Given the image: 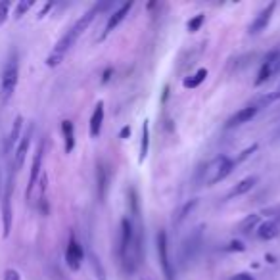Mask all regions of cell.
Segmentation results:
<instances>
[{
  "label": "cell",
  "instance_id": "obj_23",
  "mask_svg": "<svg viewBox=\"0 0 280 280\" xmlns=\"http://www.w3.org/2000/svg\"><path fill=\"white\" fill-rule=\"evenodd\" d=\"M257 223H259V215L257 213H252V215H248L246 219L238 225V232H242V234H248L250 231H254L257 227Z\"/></svg>",
  "mask_w": 280,
  "mask_h": 280
},
{
  "label": "cell",
  "instance_id": "obj_9",
  "mask_svg": "<svg viewBox=\"0 0 280 280\" xmlns=\"http://www.w3.org/2000/svg\"><path fill=\"white\" fill-rule=\"evenodd\" d=\"M31 138H33V125H29V129L19 136V142H17L15 152H13V163H12L13 173L21 169L25 158H27V152H29V146H31Z\"/></svg>",
  "mask_w": 280,
  "mask_h": 280
},
{
  "label": "cell",
  "instance_id": "obj_28",
  "mask_svg": "<svg viewBox=\"0 0 280 280\" xmlns=\"http://www.w3.org/2000/svg\"><path fill=\"white\" fill-rule=\"evenodd\" d=\"M10 2L8 0H4V2H0V25L6 21V17H8V10H10Z\"/></svg>",
  "mask_w": 280,
  "mask_h": 280
},
{
  "label": "cell",
  "instance_id": "obj_24",
  "mask_svg": "<svg viewBox=\"0 0 280 280\" xmlns=\"http://www.w3.org/2000/svg\"><path fill=\"white\" fill-rule=\"evenodd\" d=\"M206 77H207V69H198L190 79H184V86L186 88H196V86H200L206 81Z\"/></svg>",
  "mask_w": 280,
  "mask_h": 280
},
{
  "label": "cell",
  "instance_id": "obj_3",
  "mask_svg": "<svg viewBox=\"0 0 280 280\" xmlns=\"http://www.w3.org/2000/svg\"><path fill=\"white\" fill-rule=\"evenodd\" d=\"M232 169H234V159H231L229 156H217L206 165L204 175H202V183L206 186H213V184L221 183L223 179H227Z\"/></svg>",
  "mask_w": 280,
  "mask_h": 280
},
{
  "label": "cell",
  "instance_id": "obj_10",
  "mask_svg": "<svg viewBox=\"0 0 280 280\" xmlns=\"http://www.w3.org/2000/svg\"><path fill=\"white\" fill-rule=\"evenodd\" d=\"M279 61H280V48H275L273 52H269L267 56H265V60H263V63H261L259 73H257L256 86L263 85L265 81H269L271 75L277 73V65H279Z\"/></svg>",
  "mask_w": 280,
  "mask_h": 280
},
{
  "label": "cell",
  "instance_id": "obj_25",
  "mask_svg": "<svg viewBox=\"0 0 280 280\" xmlns=\"http://www.w3.org/2000/svg\"><path fill=\"white\" fill-rule=\"evenodd\" d=\"M204 21H206V15H204V13H198L196 17H192V19L188 21V31H190V33L200 31V27L204 25Z\"/></svg>",
  "mask_w": 280,
  "mask_h": 280
},
{
  "label": "cell",
  "instance_id": "obj_21",
  "mask_svg": "<svg viewBox=\"0 0 280 280\" xmlns=\"http://www.w3.org/2000/svg\"><path fill=\"white\" fill-rule=\"evenodd\" d=\"M279 98H280V81H279V85L275 86L271 92H267L265 96L259 98V100H257V104H254V106H256L257 110H261V108H265V106H271L273 102H277Z\"/></svg>",
  "mask_w": 280,
  "mask_h": 280
},
{
  "label": "cell",
  "instance_id": "obj_4",
  "mask_svg": "<svg viewBox=\"0 0 280 280\" xmlns=\"http://www.w3.org/2000/svg\"><path fill=\"white\" fill-rule=\"evenodd\" d=\"M17 79H19V61H17V54H13L8 60L4 71H2V79H0V98L2 102H8L15 92L17 86Z\"/></svg>",
  "mask_w": 280,
  "mask_h": 280
},
{
  "label": "cell",
  "instance_id": "obj_8",
  "mask_svg": "<svg viewBox=\"0 0 280 280\" xmlns=\"http://www.w3.org/2000/svg\"><path fill=\"white\" fill-rule=\"evenodd\" d=\"M42 156H44V142H40L33 156V165H31V173H29V183H27V190H25V196L27 200H31V196L35 192V186H37V181L40 177V171H42Z\"/></svg>",
  "mask_w": 280,
  "mask_h": 280
},
{
  "label": "cell",
  "instance_id": "obj_14",
  "mask_svg": "<svg viewBox=\"0 0 280 280\" xmlns=\"http://www.w3.org/2000/svg\"><path fill=\"white\" fill-rule=\"evenodd\" d=\"M96 183H98V196L104 202V198L108 194V186H110V169L106 163H98L96 165Z\"/></svg>",
  "mask_w": 280,
  "mask_h": 280
},
{
  "label": "cell",
  "instance_id": "obj_1",
  "mask_svg": "<svg viewBox=\"0 0 280 280\" xmlns=\"http://www.w3.org/2000/svg\"><path fill=\"white\" fill-rule=\"evenodd\" d=\"M119 259L123 271L133 275L142 261V227L134 225L131 219L121 221V234H119Z\"/></svg>",
  "mask_w": 280,
  "mask_h": 280
},
{
  "label": "cell",
  "instance_id": "obj_18",
  "mask_svg": "<svg viewBox=\"0 0 280 280\" xmlns=\"http://www.w3.org/2000/svg\"><path fill=\"white\" fill-rule=\"evenodd\" d=\"M21 127H23V117L17 115V117L13 119L10 134H8V138H6V152H10V150L13 148V144L17 146V142H19V134H21Z\"/></svg>",
  "mask_w": 280,
  "mask_h": 280
},
{
  "label": "cell",
  "instance_id": "obj_33",
  "mask_svg": "<svg viewBox=\"0 0 280 280\" xmlns=\"http://www.w3.org/2000/svg\"><path fill=\"white\" fill-rule=\"evenodd\" d=\"M277 73H280V61H279V65H277Z\"/></svg>",
  "mask_w": 280,
  "mask_h": 280
},
{
  "label": "cell",
  "instance_id": "obj_7",
  "mask_svg": "<svg viewBox=\"0 0 280 280\" xmlns=\"http://www.w3.org/2000/svg\"><path fill=\"white\" fill-rule=\"evenodd\" d=\"M12 188H13V171H10L6 179V190L2 198V223H4V236L10 234L12 229Z\"/></svg>",
  "mask_w": 280,
  "mask_h": 280
},
{
  "label": "cell",
  "instance_id": "obj_15",
  "mask_svg": "<svg viewBox=\"0 0 280 280\" xmlns=\"http://www.w3.org/2000/svg\"><path fill=\"white\" fill-rule=\"evenodd\" d=\"M257 108L256 106H248V108H242V110H238L234 115H232L229 123H227V127L232 129V127H238V125H244V123H250L254 117L257 115Z\"/></svg>",
  "mask_w": 280,
  "mask_h": 280
},
{
  "label": "cell",
  "instance_id": "obj_2",
  "mask_svg": "<svg viewBox=\"0 0 280 280\" xmlns=\"http://www.w3.org/2000/svg\"><path fill=\"white\" fill-rule=\"evenodd\" d=\"M104 6H100V4H96V6H92L90 10L86 13H83L77 21H75L71 27H69V31L63 35V37L56 42V46L52 48V52L48 54V58H46V65L48 67H56V65H60L61 60L65 58V54L69 52V50L75 46V42L79 40V37L85 33L86 29H88V25L92 23V19H94V15H96L100 10H102Z\"/></svg>",
  "mask_w": 280,
  "mask_h": 280
},
{
  "label": "cell",
  "instance_id": "obj_20",
  "mask_svg": "<svg viewBox=\"0 0 280 280\" xmlns=\"http://www.w3.org/2000/svg\"><path fill=\"white\" fill-rule=\"evenodd\" d=\"M256 183H257V177H246V179H242V181L227 194V198H234V196H242V194H246V192H250V190L256 186Z\"/></svg>",
  "mask_w": 280,
  "mask_h": 280
},
{
  "label": "cell",
  "instance_id": "obj_26",
  "mask_svg": "<svg viewBox=\"0 0 280 280\" xmlns=\"http://www.w3.org/2000/svg\"><path fill=\"white\" fill-rule=\"evenodd\" d=\"M31 6H33V0H23V2H19V4H17V10H15V17H21Z\"/></svg>",
  "mask_w": 280,
  "mask_h": 280
},
{
  "label": "cell",
  "instance_id": "obj_22",
  "mask_svg": "<svg viewBox=\"0 0 280 280\" xmlns=\"http://www.w3.org/2000/svg\"><path fill=\"white\" fill-rule=\"evenodd\" d=\"M148 148H150V127H148V121H144V125H142V140H140V154H138L140 163L146 159Z\"/></svg>",
  "mask_w": 280,
  "mask_h": 280
},
{
  "label": "cell",
  "instance_id": "obj_19",
  "mask_svg": "<svg viewBox=\"0 0 280 280\" xmlns=\"http://www.w3.org/2000/svg\"><path fill=\"white\" fill-rule=\"evenodd\" d=\"M61 133H63V138H65V154H71L75 148V127L71 121L61 123Z\"/></svg>",
  "mask_w": 280,
  "mask_h": 280
},
{
  "label": "cell",
  "instance_id": "obj_13",
  "mask_svg": "<svg viewBox=\"0 0 280 280\" xmlns=\"http://www.w3.org/2000/svg\"><path fill=\"white\" fill-rule=\"evenodd\" d=\"M131 8H133V2H125V4H121L115 12L110 15V19H108V23H106V27H104V33H102V37L100 38H106L108 35H110L111 31L117 27V25L121 23L123 19L129 15V12H131Z\"/></svg>",
  "mask_w": 280,
  "mask_h": 280
},
{
  "label": "cell",
  "instance_id": "obj_6",
  "mask_svg": "<svg viewBox=\"0 0 280 280\" xmlns=\"http://www.w3.org/2000/svg\"><path fill=\"white\" fill-rule=\"evenodd\" d=\"M202 227H198L194 232H190V236L186 238L181 246V263L188 265L192 259L196 257V254L200 252V246H202Z\"/></svg>",
  "mask_w": 280,
  "mask_h": 280
},
{
  "label": "cell",
  "instance_id": "obj_16",
  "mask_svg": "<svg viewBox=\"0 0 280 280\" xmlns=\"http://www.w3.org/2000/svg\"><path fill=\"white\" fill-rule=\"evenodd\" d=\"M280 234V217L275 219H269L267 223H263L259 229H257V236L261 240H273Z\"/></svg>",
  "mask_w": 280,
  "mask_h": 280
},
{
  "label": "cell",
  "instance_id": "obj_31",
  "mask_svg": "<svg viewBox=\"0 0 280 280\" xmlns=\"http://www.w3.org/2000/svg\"><path fill=\"white\" fill-rule=\"evenodd\" d=\"M231 280H254V277H252L250 273H238V275H234Z\"/></svg>",
  "mask_w": 280,
  "mask_h": 280
},
{
  "label": "cell",
  "instance_id": "obj_27",
  "mask_svg": "<svg viewBox=\"0 0 280 280\" xmlns=\"http://www.w3.org/2000/svg\"><path fill=\"white\" fill-rule=\"evenodd\" d=\"M256 150H257V144H252V146H250V148H246V150H244L242 154H240L238 158L234 159V165H238V163H240V161H244V159H246V158H250V156H252V154H254Z\"/></svg>",
  "mask_w": 280,
  "mask_h": 280
},
{
  "label": "cell",
  "instance_id": "obj_30",
  "mask_svg": "<svg viewBox=\"0 0 280 280\" xmlns=\"http://www.w3.org/2000/svg\"><path fill=\"white\" fill-rule=\"evenodd\" d=\"M227 250H229V252H234V250H236V252H244L246 248H244V244H240V242H231L227 246Z\"/></svg>",
  "mask_w": 280,
  "mask_h": 280
},
{
  "label": "cell",
  "instance_id": "obj_17",
  "mask_svg": "<svg viewBox=\"0 0 280 280\" xmlns=\"http://www.w3.org/2000/svg\"><path fill=\"white\" fill-rule=\"evenodd\" d=\"M102 123H104V102H98L92 111V117H90V125H88V133L92 138H96L100 131H102Z\"/></svg>",
  "mask_w": 280,
  "mask_h": 280
},
{
  "label": "cell",
  "instance_id": "obj_29",
  "mask_svg": "<svg viewBox=\"0 0 280 280\" xmlns=\"http://www.w3.org/2000/svg\"><path fill=\"white\" fill-rule=\"evenodd\" d=\"M4 280H19V273L15 269H8L4 275Z\"/></svg>",
  "mask_w": 280,
  "mask_h": 280
},
{
  "label": "cell",
  "instance_id": "obj_32",
  "mask_svg": "<svg viewBox=\"0 0 280 280\" xmlns=\"http://www.w3.org/2000/svg\"><path fill=\"white\" fill-rule=\"evenodd\" d=\"M127 136H131V127H123L121 129V138H127Z\"/></svg>",
  "mask_w": 280,
  "mask_h": 280
},
{
  "label": "cell",
  "instance_id": "obj_11",
  "mask_svg": "<svg viewBox=\"0 0 280 280\" xmlns=\"http://www.w3.org/2000/svg\"><path fill=\"white\" fill-rule=\"evenodd\" d=\"M275 8H277V2L267 4V6L256 15V19L252 21V25L248 27V33H250V35H259L261 31H265L267 25L271 23V17H273V13H275Z\"/></svg>",
  "mask_w": 280,
  "mask_h": 280
},
{
  "label": "cell",
  "instance_id": "obj_5",
  "mask_svg": "<svg viewBox=\"0 0 280 280\" xmlns=\"http://www.w3.org/2000/svg\"><path fill=\"white\" fill-rule=\"evenodd\" d=\"M156 246H158V259L159 267L163 271L165 280H175V269H173V261L169 257V244H167V234L165 231H159L156 236Z\"/></svg>",
  "mask_w": 280,
  "mask_h": 280
},
{
  "label": "cell",
  "instance_id": "obj_12",
  "mask_svg": "<svg viewBox=\"0 0 280 280\" xmlns=\"http://www.w3.org/2000/svg\"><path fill=\"white\" fill-rule=\"evenodd\" d=\"M83 257H85L83 246L71 236V240H69V244H67V250H65V261H67V267L71 269V271H79L81 265H83Z\"/></svg>",
  "mask_w": 280,
  "mask_h": 280
}]
</instances>
